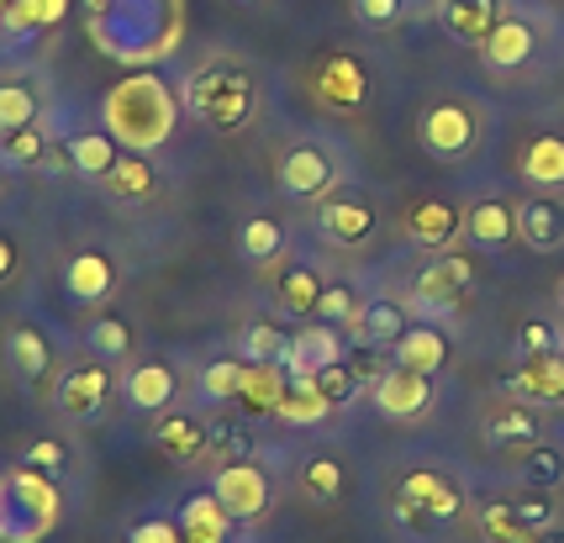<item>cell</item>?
<instances>
[{
	"mask_svg": "<svg viewBox=\"0 0 564 543\" xmlns=\"http://www.w3.org/2000/svg\"><path fill=\"white\" fill-rule=\"evenodd\" d=\"M322 380V391L333 395V401H338V406H344V401H354V391H359V370H354V365H333V370H322L317 374Z\"/></svg>",
	"mask_w": 564,
	"mask_h": 543,
	"instance_id": "50",
	"label": "cell"
},
{
	"mask_svg": "<svg viewBox=\"0 0 564 543\" xmlns=\"http://www.w3.org/2000/svg\"><path fill=\"white\" fill-rule=\"evenodd\" d=\"M354 312H359L354 291H344V285H327V291H322V306H317V317H322V322H338V327H344V322L354 317Z\"/></svg>",
	"mask_w": 564,
	"mask_h": 543,
	"instance_id": "51",
	"label": "cell"
},
{
	"mask_svg": "<svg viewBox=\"0 0 564 543\" xmlns=\"http://www.w3.org/2000/svg\"><path fill=\"white\" fill-rule=\"evenodd\" d=\"M212 427V454L217 459H248L253 454V433L243 422H206Z\"/></svg>",
	"mask_w": 564,
	"mask_h": 543,
	"instance_id": "47",
	"label": "cell"
},
{
	"mask_svg": "<svg viewBox=\"0 0 564 543\" xmlns=\"http://www.w3.org/2000/svg\"><path fill=\"white\" fill-rule=\"evenodd\" d=\"M280 391H285V370H280V365H248L238 406H248V412H274V406H280Z\"/></svg>",
	"mask_w": 564,
	"mask_h": 543,
	"instance_id": "43",
	"label": "cell"
},
{
	"mask_svg": "<svg viewBox=\"0 0 564 543\" xmlns=\"http://www.w3.org/2000/svg\"><path fill=\"white\" fill-rule=\"evenodd\" d=\"M185 0H85V37L122 69L170 64L185 43Z\"/></svg>",
	"mask_w": 564,
	"mask_h": 543,
	"instance_id": "1",
	"label": "cell"
},
{
	"mask_svg": "<svg viewBox=\"0 0 564 543\" xmlns=\"http://www.w3.org/2000/svg\"><path fill=\"white\" fill-rule=\"evenodd\" d=\"M338 174L344 170H338L333 149H322V143H291V149L280 153V164H274V185H280L285 200H322V196H333Z\"/></svg>",
	"mask_w": 564,
	"mask_h": 543,
	"instance_id": "9",
	"label": "cell"
},
{
	"mask_svg": "<svg viewBox=\"0 0 564 543\" xmlns=\"http://www.w3.org/2000/svg\"><path fill=\"white\" fill-rule=\"evenodd\" d=\"M0 185H6V164H0Z\"/></svg>",
	"mask_w": 564,
	"mask_h": 543,
	"instance_id": "58",
	"label": "cell"
},
{
	"mask_svg": "<svg viewBox=\"0 0 564 543\" xmlns=\"http://www.w3.org/2000/svg\"><path fill=\"white\" fill-rule=\"evenodd\" d=\"M480 528H486V539H496V543H533V533L517 522V512L507 501H491V507L480 512Z\"/></svg>",
	"mask_w": 564,
	"mask_h": 543,
	"instance_id": "46",
	"label": "cell"
},
{
	"mask_svg": "<svg viewBox=\"0 0 564 543\" xmlns=\"http://www.w3.org/2000/svg\"><path fill=\"white\" fill-rule=\"evenodd\" d=\"M48 127L32 122V127H17V132H6L0 138V164L6 170H37V164H48Z\"/></svg>",
	"mask_w": 564,
	"mask_h": 543,
	"instance_id": "37",
	"label": "cell"
},
{
	"mask_svg": "<svg viewBox=\"0 0 564 543\" xmlns=\"http://www.w3.org/2000/svg\"><path fill=\"white\" fill-rule=\"evenodd\" d=\"M480 64H486V75H522L528 64H533V53H539V26L528 22V17H501V26H496L491 37L480 43Z\"/></svg>",
	"mask_w": 564,
	"mask_h": 543,
	"instance_id": "17",
	"label": "cell"
},
{
	"mask_svg": "<svg viewBox=\"0 0 564 543\" xmlns=\"http://www.w3.org/2000/svg\"><path fill=\"white\" fill-rule=\"evenodd\" d=\"M417 143H422V153L438 159V164H465L469 153L480 149V106L469 96L433 100L417 122Z\"/></svg>",
	"mask_w": 564,
	"mask_h": 543,
	"instance_id": "5",
	"label": "cell"
},
{
	"mask_svg": "<svg viewBox=\"0 0 564 543\" xmlns=\"http://www.w3.org/2000/svg\"><path fill=\"white\" fill-rule=\"evenodd\" d=\"M554 348H560V338H554L549 322H528V327L517 333V354H522V359H539V354H554Z\"/></svg>",
	"mask_w": 564,
	"mask_h": 543,
	"instance_id": "49",
	"label": "cell"
},
{
	"mask_svg": "<svg viewBox=\"0 0 564 543\" xmlns=\"http://www.w3.org/2000/svg\"><path fill=\"white\" fill-rule=\"evenodd\" d=\"M285 248H291V232L280 217H248L238 227V259H248V264H270Z\"/></svg>",
	"mask_w": 564,
	"mask_h": 543,
	"instance_id": "33",
	"label": "cell"
},
{
	"mask_svg": "<svg viewBox=\"0 0 564 543\" xmlns=\"http://www.w3.org/2000/svg\"><path fill=\"white\" fill-rule=\"evenodd\" d=\"M64 17H69V0H17L6 32H11V43H26L32 32H48V26H58Z\"/></svg>",
	"mask_w": 564,
	"mask_h": 543,
	"instance_id": "39",
	"label": "cell"
},
{
	"mask_svg": "<svg viewBox=\"0 0 564 543\" xmlns=\"http://www.w3.org/2000/svg\"><path fill=\"white\" fill-rule=\"evenodd\" d=\"M111 395H117V370L106 365V359H85V365H69V370L58 374V385H53V406L64 412L69 422H96L106 406H111Z\"/></svg>",
	"mask_w": 564,
	"mask_h": 543,
	"instance_id": "8",
	"label": "cell"
},
{
	"mask_svg": "<svg viewBox=\"0 0 564 543\" xmlns=\"http://www.w3.org/2000/svg\"><path fill=\"white\" fill-rule=\"evenodd\" d=\"M317 232L338 248H359L375 232V206L365 196H322L317 200Z\"/></svg>",
	"mask_w": 564,
	"mask_h": 543,
	"instance_id": "21",
	"label": "cell"
},
{
	"mask_svg": "<svg viewBox=\"0 0 564 543\" xmlns=\"http://www.w3.org/2000/svg\"><path fill=\"white\" fill-rule=\"evenodd\" d=\"M322 291H327V280H322L312 264H291V270L280 274V306H285L291 317H317Z\"/></svg>",
	"mask_w": 564,
	"mask_h": 543,
	"instance_id": "36",
	"label": "cell"
},
{
	"mask_svg": "<svg viewBox=\"0 0 564 543\" xmlns=\"http://www.w3.org/2000/svg\"><path fill=\"white\" fill-rule=\"evenodd\" d=\"M560 306H564V280H560Z\"/></svg>",
	"mask_w": 564,
	"mask_h": 543,
	"instance_id": "57",
	"label": "cell"
},
{
	"mask_svg": "<svg viewBox=\"0 0 564 543\" xmlns=\"http://www.w3.org/2000/svg\"><path fill=\"white\" fill-rule=\"evenodd\" d=\"M6 365L11 374L22 380V385H43L53 374V344L43 327H32V322H17L11 333H6Z\"/></svg>",
	"mask_w": 564,
	"mask_h": 543,
	"instance_id": "24",
	"label": "cell"
},
{
	"mask_svg": "<svg viewBox=\"0 0 564 543\" xmlns=\"http://www.w3.org/2000/svg\"><path fill=\"white\" fill-rule=\"evenodd\" d=\"M174 391H180V374H174L170 359H138V365L122 374V401H127V412H138V417L170 412Z\"/></svg>",
	"mask_w": 564,
	"mask_h": 543,
	"instance_id": "19",
	"label": "cell"
},
{
	"mask_svg": "<svg viewBox=\"0 0 564 543\" xmlns=\"http://www.w3.org/2000/svg\"><path fill=\"white\" fill-rule=\"evenodd\" d=\"M232 528H238V522L227 518V507L212 496V486L196 496H185V507H180V533H185V543H232Z\"/></svg>",
	"mask_w": 564,
	"mask_h": 543,
	"instance_id": "28",
	"label": "cell"
},
{
	"mask_svg": "<svg viewBox=\"0 0 564 543\" xmlns=\"http://www.w3.org/2000/svg\"><path fill=\"white\" fill-rule=\"evenodd\" d=\"M85 348L106 359V365H127L132 359V327L122 317H96L85 327Z\"/></svg>",
	"mask_w": 564,
	"mask_h": 543,
	"instance_id": "41",
	"label": "cell"
},
{
	"mask_svg": "<svg viewBox=\"0 0 564 543\" xmlns=\"http://www.w3.org/2000/svg\"><path fill=\"white\" fill-rule=\"evenodd\" d=\"M348 359V333L338 322H301L291 333V348H285V359H280V370L291 374V380H317L322 370H333V365H344Z\"/></svg>",
	"mask_w": 564,
	"mask_h": 543,
	"instance_id": "11",
	"label": "cell"
},
{
	"mask_svg": "<svg viewBox=\"0 0 564 543\" xmlns=\"http://www.w3.org/2000/svg\"><path fill=\"white\" fill-rule=\"evenodd\" d=\"M338 412V401L322 391V380H291L285 374V391H280V406H274V417L291 422V427H317Z\"/></svg>",
	"mask_w": 564,
	"mask_h": 543,
	"instance_id": "29",
	"label": "cell"
},
{
	"mask_svg": "<svg viewBox=\"0 0 564 543\" xmlns=\"http://www.w3.org/2000/svg\"><path fill=\"white\" fill-rule=\"evenodd\" d=\"M11 274H17V243H11V238H0V285H6Z\"/></svg>",
	"mask_w": 564,
	"mask_h": 543,
	"instance_id": "53",
	"label": "cell"
},
{
	"mask_svg": "<svg viewBox=\"0 0 564 543\" xmlns=\"http://www.w3.org/2000/svg\"><path fill=\"white\" fill-rule=\"evenodd\" d=\"M180 100H185V117H196L212 132H243L259 117V85L248 75V64L227 58V53L200 58L180 85Z\"/></svg>",
	"mask_w": 564,
	"mask_h": 543,
	"instance_id": "3",
	"label": "cell"
},
{
	"mask_svg": "<svg viewBox=\"0 0 564 543\" xmlns=\"http://www.w3.org/2000/svg\"><path fill=\"white\" fill-rule=\"evenodd\" d=\"M64 522V491L58 475L32 465L0 469V543H43Z\"/></svg>",
	"mask_w": 564,
	"mask_h": 543,
	"instance_id": "4",
	"label": "cell"
},
{
	"mask_svg": "<svg viewBox=\"0 0 564 543\" xmlns=\"http://www.w3.org/2000/svg\"><path fill=\"white\" fill-rule=\"evenodd\" d=\"M465 243L480 253H507L517 238V200L507 191H480L475 200H465Z\"/></svg>",
	"mask_w": 564,
	"mask_h": 543,
	"instance_id": "14",
	"label": "cell"
},
{
	"mask_svg": "<svg viewBox=\"0 0 564 543\" xmlns=\"http://www.w3.org/2000/svg\"><path fill=\"white\" fill-rule=\"evenodd\" d=\"M412 6H417V17H433V6H438V0H412Z\"/></svg>",
	"mask_w": 564,
	"mask_h": 543,
	"instance_id": "54",
	"label": "cell"
},
{
	"mask_svg": "<svg viewBox=\"0 0 564 543\" xmlns=\"http://www.w3.org/2000/svg\"><path fill=\"white\" fill-rule=\"evenodd\" d=\"M401 238L422 253H454L465 238V206L448 196H422L401 217Z\"/></svg>",
	"mask_w": 564,
	"mask_h": 543,
	"instance_id": "10",
	"label": "cell"
},
{
	"mask_svg": "<svg viewBox=\"0 0 564 543\" xmlns=\"http://www.w3.org/2000/svg\"><path fill=\"white\" fill-rule=\"evenodd\" d=\"M180 117H185L180 85L159 69H132L100 96V127L127 153H159L180 132Z\"/></svg>",
	"mask_w": 564,
	"mask_h": 543,
	"instance_id": "2",
	"label": "cell"
},
{
	"mask_svg": "<svg viewBox=\"0 0 564 543\" xmlns=\"http://www.w3.org/2000/svg\"><path fill=\"white\" fill-rule=\"evenodd\" d=\"M106 196L122 200V206H143V200L159 196V170L148 153H122L111 174H106Z\"/></svg>",
	"mask_w": 564,
	"mask_h": 543,
	"instance_id": "30",
	"label": "cell"
},
{
	"mask_svg": "<svg viewBox=\"0 0 564 543\" xmlns=\"http://www.w3.org/2000/svg\"><path fill=\"white\" fill-rule=\"evenodd\" d=\"M285 348H291V333H280L274 322H248V327H238V338H232V354L243 365H280Z\"/></svg>",
	"mask_w": 564,
	"mask_h": 543,
	"instance_id": "35",
	"label": "cell"
},
{
	"mask_svg": "<svg viewBox=\"0 0 564 543\" xmlns=\"http://www.w3.org/2000/svg\"><path fill=\"white\" fill-rule=\"evenodd\" d=\"M507 507L517 512V522L533 533V539H543V533H554V522H560V501L543 491V486H528V491H512L507 496Z\"/></svg>",
	"mask_w": 564,
	"mask_h": 543,
	"instance_id": "40",
	"label": "cell"
},
{
	"mask_svg": "<svg viewBox=\"0 0 564 543\" xmlns=\"http://www.w3.org/2000/svg\"><path fill=\"white\" fill-rule=\"evenodd\" d=\"M507 17V0H438L433 6V22L443 26L448 43H465V48H480L496 26Z\"/></svg>",
	"mask_w": 564,
	"mask_h": 543,
	"instance_id": "18",
	"label": "cell"
},
{
	"mask_svg": "<svg viewBox=\"0 0 564 543\" xmlns=\"http://www.w3.org/2000/svg\"><path fill=\"white\" fill-rule=\"evenodd\" d=\"M395 512L406 522H448L465 512V491L438 469H412L395 491Z\"/></svg>",
	"mask_w": 564,
	"mask_h": 543,
	"instance_id": "13",
	"label": "cell"
},
{
	"mask_svg": "<svg viewBox=\"0 0 564 543\" xmlns=\"http://www.w3.org/2000/svg\"><path fill=\"white\" fill-rule=\"evenodd\" d=\"M22 465L43 469V475H58V469H64V444H58V438H37V444L22 454Z\"/></svg>",
	"mask_w": 564,
	"mask_h": 543,
	"instance_id": "52",
	"label": "cell"
},
{
	"mask_svg": "<svg viewBox=\"0 0 564 543\" xmlns=\"http://www.w3.org/2000/svg\"><path fill=\"white\" fill-rule=\"evenodd\" d=\"M517 480L522 486H543V491H554L564 480V454L560 448H522V465H517Z\"/></svg>",
	"mask_w": 564,
	"mask_h": 543,
	"instance_id": "44",
	"label": "cell"
},
{
	"mask_svg": "<svg viewBox=\"0 0 564 543\" xmlns=\"http://www.w3.org/2000/svg\"><path fill=\"white\" fill-rule=\"evenodd\" d=\"M238 6H264V0H238Z\"/></svg>",
	"mask_w": 564,
	"mask_h": 543,
	"instance_id": "56",
	"label": "cell"
},
{
	"mask_svg": "<svg viewBox=\"0 0 564 543\" xmlns=\"http://www.w3.org/2000/svg\"><path fill=\"white\" fill-rule=\"evenodd\" d=\"M243 374L248 365L238 354H227V359H212L206 370H200V401H212V406H227V401H238L243 391Z\"/></svg>",
	"mask_w": 564,
	"mask_h": 543,
	"instance_id": "42",
	"label": "cell"
},
{
	"mask_svg": "<svg viewBox=\"0 0 564 543\" xmlns=\"http://www.w3.org/2000/svg\"><path fill=\"white\" fill-rule=\"evenodd\" d=\"M391 365H406L417 374H438L448 365V333L433 327V322H412L391 348Z\"/></svg>",
	"mask_w": 564,
	"mask_h": 543,
	"instance_id": "26",
	"label": "cell"
},
{
	"mask_svg": "<svg viewBox=\"0 0 564 543\" xmlns=\"http://www.w3.org/2000/svg\"><path fill=\"white\" fill-rule=\"evenodd\" d=\"M117 285H122V270H117V259H111L106 248H79L69 264H64V291H69V301H79V306L106 301Z\"/></svg>",
	"mask_w": 564,
	"mask_h": 543,
	"instance_id": "20",
	"label": "cell"
},
{
	"mask_svg": "<svg viewBox=\"0 0 564 543\" xmlns=\"http://www.w3.org/2000/svg\"><path fill=\"white\" fill-rule=\"evenodd\" d=\"M206 486H212V496L227 507V518L238 522V528L259 522L264 512H270V501H274L270 475L253 465V459H221V465L212 469V480H206Z\"/></svg>",
	"mask_w": 564,
	"mask_h": 543,
	"instance_id": "7",
	"label": "cell"
},
{
	"mask_svg": "<svg viewBox=\"0 0 564 543\" xmlns=\"http://www.w3.org/2000/svg\"><path fill=\"white\" fill-rule=\"evenodd\" d=\"M543 438V417L528 406V401H507V406H491L486 412V444L496 448H533Z\"/></svg>",
	"mask_w": 564,
	"mask_h": 543,
	"instance_id": "27",
	"label": "cell"
},
{
	"mask_svg": "<svg viewBox=\"0 0 564 543\" xmlns=\"http://www.w3.org/2000/svg\"><path fill=\"white\" fill-rule=\"evenodd\" d=\"M369 401H375V412H380V417L417 422V417L433 412L438 391H433V374H417V370H406V365H386L380 380L369 385Z\"/></svg>",
	"mask_w": 564,
	"mask_h": 543,
	"instance_id": "12",
	"label": "cell"
},
{
	"mask_svg": "<svg viewBox=\"0 0 564 543\" xmlns=\"http://www.w3.org/2000/svg\"><path fill=\"white\" fill-rule=\"evenodd\" d=\"M312 90L327 111H344L354 117L359 106L369 100V69L365 58H354V53H327L317 69H312Z\"/></svg>",
	"mask_w": 564,
	"mask_h": 543,
	"instance_id": "16",
	"label": "cell"
},
{
	"mask_svg": "<svg viewBox=\"0 0 564 543\" xmlns=\"http://www.w3.org/2000/svg\"><path fill=\"white\" fill-rule=\"evenodd\" d=\"M517 395H539V401H564V354H539L522 359V370L512 374Z\"/></svg>",
	"mask_w": 564,
	"mask_h": 543,
	"instance_id": "34",
	"label": "cell"
},
{
	"mask_svg": "<svg viewBox=\"0 0 564 543\" xmlns=\"http://www.w3.org/2000/svg\"><path fill=\"white\" fill-rule=\"evenodd\" d=\"M469 291H475V264H469L465 253H438L427 270H417L412 291H406V306L422 322H443L465 306Z\"/></svg>",
	"mask_w": 564,
	"mask_h": 543,
	"instance_id": "6",
	"label": "cell"
},
{
	"mask_svg": "<svg viewBox=\"0 0 564 543\" xmlns=\"http://www.w3.org/2000/svg\"><path fill=\"white\" fill-rule=\"evenodd\" d=\"M517 238L533 248V253H554L564 248V200L554 191L517 200Z\"/></svg>",
	"mask_w": 564,
	"mask_h": 543,
	"instance_id": "23",
	"label": "cell"
},
{
	"mask_svg": "<svg viewBox=\"0 0 564 543\" xmlns=\"http://www.w3.org/2000/svg\"><path fill=\"white\" fill-rule=\"evenodd\" d=\"M153 444L164 448L174 465H200V459L212 454V427H206L196 412L174 406V412H159V422H153Z\"/></svg>",
	"mask_w": 564,
	"mask_h": 543,
	"instance_id": "22",
	"label": "cell"
},
{
	"mask_svg": "<svg viewBox=\"0 0 564 543\" xmlns=\"http://www.w3.org/2000/svg\"><path fill=\"white\" fill-rule=\"evenodd\" d=\"M43 122V100L26 79H0V138L17 132V127Z\"/></svg>",
	"mask_w": 564,
	"mask_h": 543,
	"instance_id": "38",
	"label": "cell"
},
{
	"mask_svg": "<svg viewBox=\"0 0 564 543\" xmlns=\"http://www.w3.org/2000/svg\"><path fill=\"white\" fill-rule=\"evenodd\" d=\"M127 543H185L180 518H143L127 528Z\"/></svg>",
	"mask_w": 564,
	"mask_h": 543,
	"instance_id": "48",
	"label": "cell"
},
{
	"mask_svg": "<svg viewBox=\"0 0 564 543\" xmlns=\"http://www.w3.org/2000/svg\"><path fill=\"white\" fill-rule=\"evenodd\" d=\"M406 327H412V306H406V301H395V296L359 301V312L344 322L348 344L365 348V354H391L395 338H401Z\"/></svg>",
	"mask_w": 564,
	"mask_h": 543,
	"instance_id": "15",
	"label": "cell"
},
{
	"mask_svg": "<svg viewBox=\"0 0 564 543\" xmlns=\"http://www.w3.org/2000/svg\"><path fill=\"white\" fill-rule=\"evenodd\" d=\"M122 143L106 132V127H79V132H69L64 138V159H69L74 174H85V180H106L111 174V164L122 159Z\"/></svg>",
	"mask_w": 564,
	"mask_h": 543,
	"instance_id": "25",
	"label": "cell"
},
{
	"mask_svg": "<svg viewBox=\"0 0 564 543\" xmlns=\"http://www.w3.org/2000/svg\"><path fill=\"white\" fill-rule=\"evenodd\" d=\"M517 170H522V180H528L533 191H564V138L560 132L533 138V143L522 149V159H517Z\"/></svg>",
	"mask_w": 564,
	"mask_h": 543,
	"instance_id": "32",
	"label": "cell"
},
{
	"mask_svg": "<svg viewBox=\"0 0 564 543\" xmlns=\"http://www.w3.org/2000/svg\"><path fill=\"white\" fill-rule=\"evenodd\" d=\"M533 543H564V533H543V539H533Z\"/></svg>",
	"mask_w": 564,
	"mask_h": 543,
	"instance_id": "55",
	"label": "cell"
},
{
	"mask_svg": "<svg viewBox=\"0 0 564 543\" xmlns=\"http://www.w3.org/2000/svg\"><path fill=\"white\" fill-rule=\"evenodd\" d=\"M406 17H417L412 0H354V22L365 32H395Z\"/></svg>",
	"mask_w": 564,
	"mask_h": 543,
	"instance_id": "45",
	"label": "cell"
},
{
	"mask_svg": "<svg viewBox=\"0 0 564 543\" xmlns=\"http://www.w3.org/2000/svg\"><path fill=\"white\" fill-rule=\"evenodd\" d=\"M295 491L306 496L312 507H338L348 491V475L333 454H306L301 469H295Z\"/></svg>",
	"mask_w": 564,
	"mask_h": 543,
	"instance_id": "31",
	"label": "cell"
}]
</instances>
